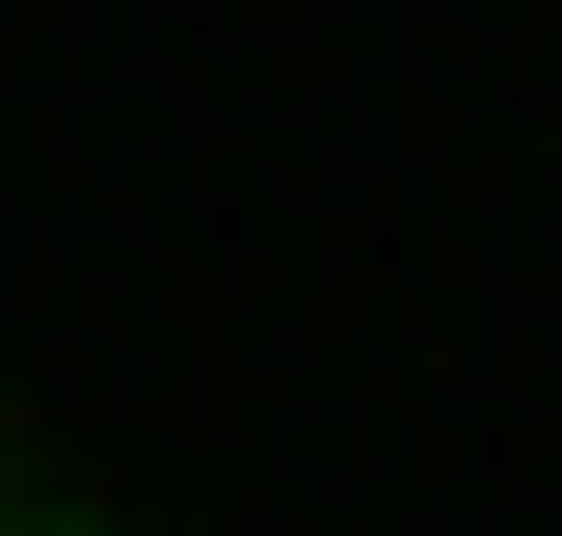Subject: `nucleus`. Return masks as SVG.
Here are the masks:
<instances>
[{"mask_svg": "<svg viewBox=\"0 0 562 536\" xmlns=\"http://www.w3.org/2000/svg\"><path fill=\"white\" fill-rule=\"evenodd\" d=\"M0 536H134V510H81V483H27V510H0Z\"/></svg>", "mask_w": 562, "mask_h": 536, "instance_id": "1", "label": "nucleus"}, {"mask_svg": "<svg viewBox=\"0 0 562 536\" xmlns=\"http://www.w3.org/2000/svg\"><path fill=\"white\" fill-rule=\"evenodd\" d=\"M27 483H54V456H27V429H0V510H27Z\"/></svg>", "mask_w": 562, "mask_h": 536, "instance_id": "2", "label": "nucleus"}]
</instances>
